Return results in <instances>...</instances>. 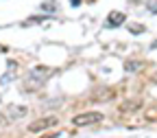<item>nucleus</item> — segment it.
Returning a JSON list of instances; mask_svg holds the SVG:
<instances>
[{"instance_id": "nucleus-9", "label": "nucleus", "mask_w": 157, "mask_h": 138, "mask_svg": "<svg viewBox=\"0 0 157 138\" xmlns=\"http://www.w3.org/2000/svg\"><path fill=\"white\" fill-rule=\"evenodd\" d=\"M42 9H44V11H46V9H48V11H52V9H55V2H44V5H42Z\"/></svg>"}, {"instance_id": "nucleus-1", "label": "nucleus", "mask_w": 157, "mask_h": 138, "mask_svg": "<svg viewBox=\"0 0 157 138\" xmlns=\"http://www.w3.org/2000/svg\"><path fill=\"white\" fill-rule=\"evenodd\" d=\"M103 121V114L101 112H85V114H78L72 118V123L78 127H87V125H96Z\"/></svg>"}, {"instance_id": "nucleus-3", "label": "nucleus", "mask_w": 157, "mask_h": 138, "mask_svg": "<svg viewBox=\"0 0 157 138\" xmlns=\"http://www.w3.org/2000/svg\"><path fill=\"white\" fill-rule=\"evenodd\" d=\"M52 125H57V118H55V116H48V118H42V121H35V123H31V125H29V132L48 129V127H52Z\"/></svg>"}, {"instance_id": "nucleus-12", "label": "nucleus", "mask_w": 157, "mask_h": 138, "mask_svg": "<svg viewBox=\"0 0 157 138\" xmlns=\"http://www.w3.org/2000/svg\"><path fill=\"white\" fill-rule=\"evenodd\" d=\"M44 138H55V136H44Z\"/></svg>"}, {"instance_id": "nucleus-13", "label": "nucleus", "mask_w": 157, "mask_h": 138, "mask_svg": "<svg viewBox=\"0 0 157 138\" xmlns=\"http://www.w3.org/2000/svg\"><path fill=\"white\" fill-rule=\"evenodd\" d=\"M155 11H157V5H155Z\"/></svg>"}, {"instance_id": "nucleus-5", "label": "nucleus", "mask_w": 157, "mask_h": 138, "mask_svg": "<svg viewBox=\"0 0 157 138\" xmlns=\"http://www.w3.org/2000/svg\"><path fill=\"white\" fill-rule=\"evenodd\" d=\"M26 114V108H7L5 110V114H2V118L5 121H15V118H20V116H24Z\"/></svg>"}, {"instance_id": "nucleus-4", "label": "nucleus", "mask_w": 157, "mask_h": 138, "mask_svg": "<svg viewBox=\"0 0 157 138\" xmlns=\"http://www.w3.org/2000/svg\"><path fill=\"white\" fill-rule=\"evenodd\" d=\"M124 20H127V15H124L122 11H111L109 18H107V29H113V26L124 24Z\"/></svg>"}, {"instance_id": "nucleus-11", "label": "nucleus", "mask_w": 157, "mask_h": 138, "mask_svg": "<svg viewBox=\"0 0 157 138\" xmlns=\"http://www.w3.org/2000/svg\"><path fill=\"white\" fill-rule=\"evenodd\" d=\"M151 48H157V42H153V44H151Z\"/></svg>"}, {"instance_id": "nucleus-6", "label": "nucleus", "mask_w": 157, "mask_h": 138, "mask_svg": "<svg viewBox=\"0 0 157 138\" xmlns=\"http://www.w3.org/2000/svg\"><path fill=\"white\" fill-rule=\"evenodd\" d=\"M142 108V101H137V99H133V101H124L120 103V112H137Z\"/></svg>"}, {"instance_id": "nucleus-10", "label": "nucleus", "mask_w": 157, "mask_h": 138, "mask_svg": "<svg viewBox=\"0 0 157 138\" xmlns=\"http://www.w3.org/2000/svg\"><path fill=\"white\" fill-rule=\"evenodd\" d=\"M70 5L72 7H78V5H81V0H70Z\"/></svg>"}, {"instance_id": "nucleus-7", "label": "nucleus", "mask_w": 157, "mask_h": 138, "mask_svg": "<svg viewBox=\"0 0 157 138\" xmlns=\"http://www.w3.org/2000/svg\"><path fill=\"white\" fill-rule=\"evenodd\" d=\"M140 68H142V62H127L124 64V70L127 72H137Z\"/></svg>"}, {"instance_id": "nucleus-8", "label": "nucleus", "mask_w": 157, "mask_h": 138, "mask_svg": "<svg viewBox=\"0 0 157 138\" xmlns=\"http://www.w3.org/2000/svg\"><path fill=\"white\" fill-rule=\"evenodd\" d=\"M129 31H131L133 35H140V33H144V24H131Z\"/></svg>"}, {"instance_id": "nucleus-2", "label": "nucleus", "mask_w": 157, "mask_h": 138, "mask_svg": "<svg viewBox=\"0 0 157 138\" xmlns=\"http://www.w3.org/2000/svg\"><path fill=\"white\" fill-rule=\"evenodd\" d=\"M52 72V68H46V66H33L31 68V72H29V79H31V83H33V88H39L42 86V81Z\"/></svg>"}]
</instances>
